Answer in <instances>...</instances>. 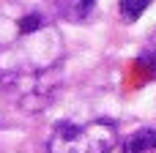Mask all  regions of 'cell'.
Returning a JSON list of instances; mask_svg holds the SVG:
<instances>
[{"label": "cell", "mask_w": 156, "mask_h": 153, "mask_svg": "<svg viewBox=\"0 0 156 153\" xmlns=\"http://www.w3.org/2000/svg\"><path fill=\"white\" fill-rule=\"evenodd\" d=\"M115 145V126L110 120L71 123L60 120L49 137L47 153H110Z\"/></svg>", "instance_id": "1"}, {"label": "cell", "mask_w": 156, "mask_h": 153, "mask_svg": "<svg viewBox=\"0 0 156 153\" xmlns=\"http://www.w3.org/2000/svg\"><path fill=\"white\" fill-rule=\"evenodd\" d=\"M154 151H156V129H137L121 145V153H154Z\"/></svg>", "instance_id": "2"}, {"label": "cell", "mask_w": 156, "mask_h": 153, "mask_svg": "<svg viewBox=\"0 0 156 153\" xmlns=\"http://www.w3.org/2000/svg\"><path fill=\"white\" fill-rule=\"evenodd\" d=\"M52 3H55V8H58L60 16H66L71 22H80V19H85L90 14V8H93L96 0H52Z\"/></svg>", "instance_id": "3"}, {"label": "cell", "mask_w": 156, "mask_h": 153, "mask_svg": "<svg viewBox=\"0 0 156 153\" xmlns=\"http://www.w3.org/2000/svg\"><path fill=\"white\" fill-rule=\"evenodd\" d=\"M151 3H154V0H121L118 8H121L123 22H137V19L143 16V11H145Z\"/></svg>", "instance_id": "4"}, {"label": "cell", "mask_w": 156, "mask_h": 153, "mask_svg": "<svg viewBox=\"0 0 156 153\" xmlns=\"http://www.w3.org/2000/svg\"><path fill=\"white\" fill-rule=\"evenodd\" d=\"M151 47L156 49V30H154V36H151Z\"/></svg>", "instance_id": "5"}]
</instances>
